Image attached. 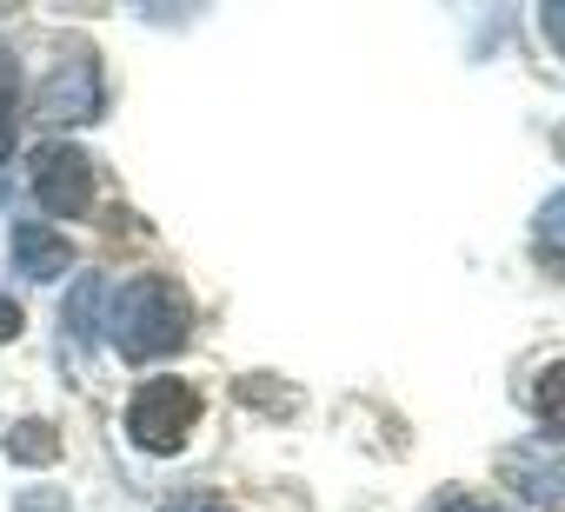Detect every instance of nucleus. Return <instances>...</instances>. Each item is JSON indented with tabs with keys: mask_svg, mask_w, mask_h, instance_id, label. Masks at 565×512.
Returning <instances> with one entry per match:
<instances>
[{
	"mask_svg": "<svg viewBox=\"0 0 565 512\" xmlns=\"http://www.w3.org/2000/svg\"><path fill=\"white\" fill-rule=\"evenodd\" d=\"M200 426V393L186 380H147L127 399V433L140 452H180L186 433Z\"/></svg>",
	"mask_w": 565,
	"mask_h": 512,
	"instance_id": "3",
	"label": "nucleus"
},
{
	"mask_svg": "<svg viewBox=\"0 0 565 512\" xmlns=\"http://www.w3.org/2000/svg\"><path fill=\"white\" fill-rule=\"evenodd\" d=\"M41 120L47 127H87V120H100V54H94V41L67 34L54 47L47 87H41Z\"/></svg>",
	"mask_w": 565,
	"mask_h": 512,
	"instance_id": "2",
	"label": "nucleus"
},
{
	"mask_svg": "<svg viewBox=\"0 0 565 512\" xmlns=\"http://www.w3.org/2000/svg\"><path fill=\"white\" fill-rule=\"evenodd\" d=\"M439 512H499V505H486V499H446Z\"/></svg>",
	"mask_w": 565,
	"mask_h": 512,
	"instance_id": "15",
	"label": "nucleus"
},
{
	"mask_svg": "<svg viewBox=\"0 0 565 512\" xmlns=\"http://www.w3.org/2000/svg\"><path fill=\"white\" fill-rule=\"evenodd\" d=\"M539 28H545V41L565 54V0H539Z\"/></svg>",
	"mask_w": 565,
	"mask_h": 512,
	"instance_id": "12",
	"label": "nucleus"
},
{
	"mask_svg": "<svg viewBox=\"0 0 565 512\" xmlns=\"http://www.w3.org/2000/svg\"><path fill=\"white\" fill-rule=\"evenodd\" d=\"M107 333H114V353L147 366V360H167L193 340V307H186V287L167 280V274H140L114 294V313H107Z\"/></svg>",
	"mask_w": 565,
	"mask_h": 512,
	"instance_id": "1",
	"label": "nucleus"
},
{
	"mask_svg": "<svg viewBox=\"0 0 565 512\" xmlns=\"http://www.w3.org/2000/svg\"><path fill=\"white\" fill-rule=\"evenodd\" d=\"M213 512H220V505H213Z\"/></svg>",
	"mask_w": 565,
	"mask_h": 512,
	"instance_id": "16",
	"label": "nucleus"
},
{
	"mask_svg": "<svg viewBox=\"0 0 565 512\" xmlns=\"http://www.w3.org/2000/svg\"><path fill=\"white\" fill-rule=\"evenodd\" d=\"M14 61L0 54V160H8V147H14Z\"/></svg>",
	"mask_w": 565,
	"mask_h": 512,
	"instance_id": "11",
	"label": "nucleus"
},
{
	"mask_svg": "<svg viewBox=\"0 0 565 512\" xmlns=\"http://www.w3.org/2000/svg\"><path fill=\"white\" fill-rule=\"evenodd\" d=\"M61 320H67V340L87 353V346L107 333V274H87V280H74V294H67Z\"/></svg>",
	"mask_w": 565,
	"mask_h": 512,
	"instance_id": "6",
	"label": "nucleus"
},
{
	"mask_svg": "<svg viewBox=\"0 0 565 512\" xmlns=\"http://www.w3.org/2000/svg\"><path fill=\"white\" fill-rule=\"evenodd\" d=\"M21 505H28V512H67L61 492H54V499H47V492H21Z\"/></svg>",
	"mask_w": 565,
	"mask_h": 512,
	"instance_id": "13",
	"label": "nucleus"
},
{
	"mask_svg": "<svg viewBox=\"0 0 565 512\" xmlns=\"http://www.w3.org/2000/svg\"><path fill=\"white\" fill-rule=\"evenodd\" d=\"M8 459H21V466H54V459H61V433H54L47 419H14V426H8Z\"/></svg>",
	"mask_w": 565,
	"mask_h": 512,
	"instance_id": "7",
	"label": "nucleus"
},
{
	"mask_svg": "<svg viewBox=\"0 0 565 512\" xmlns=\"http://www.w3.org/2000/svg\"><path fill=\"white\" fill-rule=\"evenodd\" d=\"M100 193V173L81 147H41L34 153V200L54 213V220H81Z\"/></svg>",
	"mask_w": 565,
	"mask_h": 512,
	"instance_id": "4",
	"label": "nucleus"
},
{
	"mask_svg": "<svg viewBox=\"0 0 565 512\" xmlns=\"http://www.w3.org/2000/svg\"><path fill=\"white\" fill-rule=\"evenodd\" d=\"M532 413L552 439H565V360H552L539 380H532Z\"/></svg>",
	"mask_w": 565,
	"mask_h": 512,
	"instance_id": "9",
	"label": "nucleus"
},
{
	"mask_svg": "<svg viewBox=\"0 0 565 512\" xmlns=\"http://www.w3.org/2000/svg\"><path fill=\"white\" fill-rule=\"evenodd\" d=\"M532 233H539V246H545V253H558V260H565V186L532 213Z\"/></svg>",
	"mask_w": 565,
	"mask_h": 512,
	"instance_id": "10",
	"label": "nucleus"
},
{
	"mask_svg": "<svg viewBox=\"0 0 565 512\" xmlns=\"http://www.w3.org/2000/svg\"><path fill=\"white\" fill-rule=\"evenodd\" d=\"M8 260H14L21 280L54 287V280L74 267V246H67V233H54V226H41V220H14V233H8Z\"/></svg>",
	"mask_w": 565,
	"mask_h": 512,
	"instance_id": "5",
	"label": "nucleus"
},
{
	"mask_svg": "<svg viewBox=\"0 0 565 512\" xmlns=\"http://www.w3.org/2000/svg\"><path fill=\"white\" fill-rule=\"evenodd\" d=\"M21 333V307L14 300H0V340H14Z\"/></svg>",
	"mask_w": 565,
	"mask_h": 512,
	"instance_id": "14",
	"label": "nucleus"
},
{
	"mask_svg": "<svg viewBox=\"0 0 565 512\" xmlns=\"http://www.w3.org/2000/svg\"><path fill=\"white\" fill-rule=\"evenodd\" d=\"M512 479L539 505H558L565 499V459H512Z\"/></svg>",
	"mask_w": 565,
	"mask_h": 512,
	"instance_id": "8",
	"label": "nucleus"
}]
</instances>
